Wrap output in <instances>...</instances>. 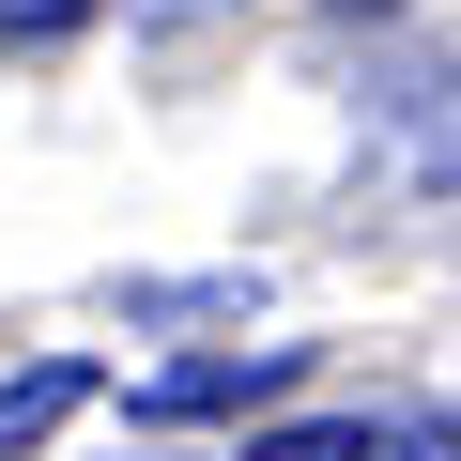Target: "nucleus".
I'll use <instances>...</instances> for the list:
<instances>
[{
  "instance_id": "obj_3",
  "label": "nucleus",
  "mask_w": 461,
  "mask_h": 461,
  "mask_svg": "<svg viewBox=\"0 0 461 461\" xmlns=\"http://www.w3.org/2000/svg\"><path fill=\"white\" fill-rule=\"evenodd\" d=\"M415 169H430V185L461 169V77H415Z\"/></svg>"
},
{
  "instance_id": "obj_2",
  "label": "nucleus",
  "mask_w": 461,
  "mask_h": 461,
  "mask_svg": "<svg viewBox=\"0 0 461 461\" xmlns=\"http://www.w3.org/2000/svg\"><path fill=\"white\" fill-rule=\"evenodd\" d=\"M77 400H93V369H77V354H47V369H16V384H0V461H32V446H47V430H62Z\"/></svg>"
},
{
  "instance_id": "obj_4",
  "label": "nucleus",
  "mask_w": 461,
  "mask_h": 461,
  "mask_svg": "<svg viewBox=\"0 0 461 461\" xmlns=\"http://www.w3.org/2000/svg\"><path fill=\"white\" fill-rule=\"evenodd\" d=\"M354 461H461V430H446V415H369Z\"/></svg>"
},
{
  "instance_id": "obj_5",
  "label": "nucleus",
  "mask_w": 461,
  "mask_h": 461,
  "mask_svg": "<svg viewBox=\"0 0 461 461\" xmlns=\"http://www.w3.org/2000/svg\"><path fill=\"white\" fill-rule=\"evenodd\" d=\"M247 461H354V430H262Z\"/></svg>"
},
{
  "instance_id": "obj_1",
  "label": "nucleus",
  "mask_w": 461,
  "mask_h": 461,
  "mask_svg": "<svg viewBox=\"0 0 461 461\" xmlns=\"http://www.w3.org/2000/svg\"><path fill=\"white\" fill-rule=\"evenodd\" d=\"M293 384V339H247V354H185L139 384V415H230V400H277Z\"/></svg>"
},
{
  "instance_id": "obj_6",
  "label": "nucleus",
  "mask_w": 461,
  "mask_h": 461,
  "mask_svg": "<svg viewBox=\"0 0 461 461\" xmlns=\"http://www.w3.org/2000/svg\"><path fill=\"white\" fill-rule=\"evenodd\" d=\"M0 16H16V32H62V16H77V0H0Z\"/></svg>"
}]
</instances>
